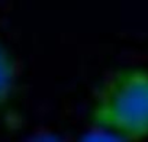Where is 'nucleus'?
I'll return each instance as SVG.
<instances>
[{
  "instance_id": "obj_2",
  "label": "nucleus",
  "mask_w": 148,
  "mask_h": 142,
  "mask_svg": "<svg viewBox=\"0 0 148 142\" xmlns=\"http://www.w3.org/2000/svg\"><path fill=\"white\" fill-rule=\"evenodd\" d=\"M15 79V65L9 54L0 46V103L5 102L10 93Z\"/></svg>"
},
{
  "instance_id": "obj_3",
  "label": "nucleus",
  "mask_w": 148,
  "mask_h": 142,
  "mask_svg": "<svg viewBox=\"0 0 148 142\" xmlns=\"http://www.w3.org/2000/svg\"><path fill=\"white\" fill-rule=\"evenodd\" d=\"M80 142H126V141L115 135L113 132H109L102 128H95V130L84 135Z\"/></svg>"
},
{
  "instance_id": "obj_1",
  "label": "nucleus",
  "mask_w": 148,
  "mask_h": 142,
  "mask_svg": "<svg viewBox=\"0 0 148 142\" xmlns=\"http://www.w3.org/2000/svg\"><path fill=\"white\" fill-rule=\"evenodd\" d=\"M90 119L126 142L148 138V70L141 67L121 68L97 90Z\"/></svg>"
}]
</instances>
